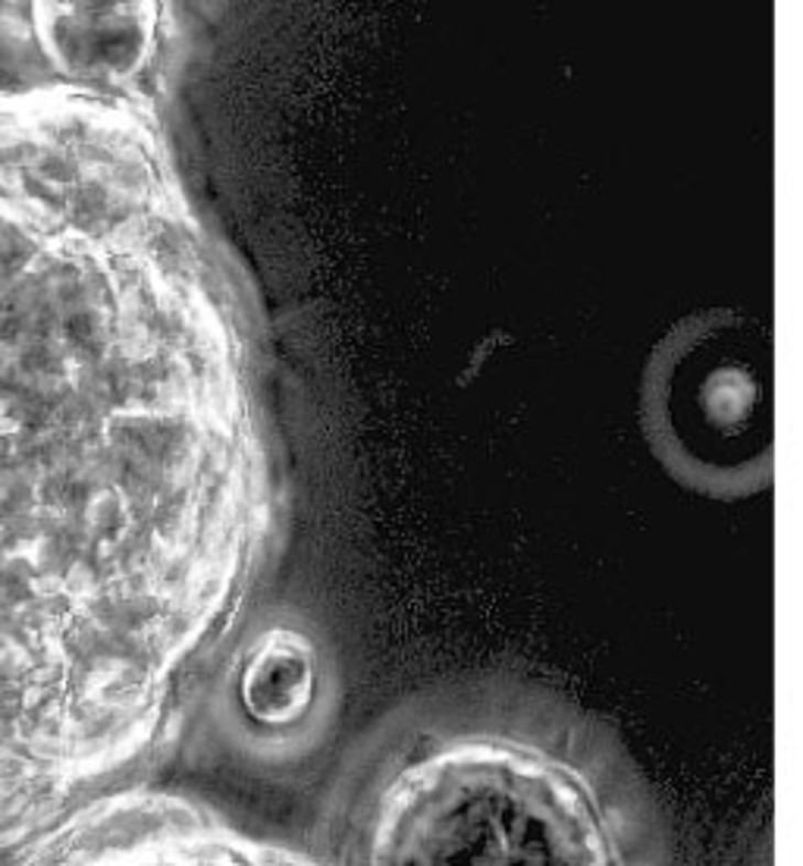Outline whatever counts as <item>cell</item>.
Here are the masks:
<instances>
[{
    "label": "cell",
    "instance_id": "cell-5",
    "mask_svg": "<svg viewBox=\"0 0 803 866\" xmlns=\"http://www.w3.org/2000/svg\"><path fill=\"white\" fill-rule=\"evenodd\" d=\"M35 39L66 85L120 95L158 51V3H35Z\"/></svg>",
    "mask_w": 803,
    "mask_h": 866
},
{
    "label": "cell",
    "instance_id": "cell-4",
    "mask_svg": "<svg viewBox=\"0 0 803 866\" xmlns=\"http://www.w3.org/2000/svg\"><path fill=\"white\" fill-rule=\"evenodd\" d=\"M13 866H321L295 847L251 835L207 804L129 791L83 813Z\"/></svg>",
    "mask_w": 803,
    "mask_h": 866
},
{
    "label": "cell",
    "instance_id": "cell-6",
    "mask_svg": "<svg viewBox=\"0 0 803 866\" xmlns=\"http://www.w3.org/2000/svg\"><path fill=\"white\" fill-rule=\"evenodd\" d=\"M242 706L251 719L286 725L314 701V650L305 638L273 631L248 653L239 675Z\"/></svg>",
    "mask_w": 803,
    "mask_h": 866
},
{
    "label": "cell",
    "instance_id": "cell-1",
    "mask_svg": "<svg viewBox=\"0 0 803 866\" xmlns=\"http://www.w3.org/2000/svg\"><path fill=\"white\" fill-rule=\"evenodd\" d=\"M251 333L151 110L0 88V857L139 791L273 540Z\"/></svg>",
    "mask_w": 803,
    "mask_h": 866
},
{
    "label": "cell",
    "instance_id": "cell-2",
    "mask_svg": "<svg viewBox=\"0 0 803 866\" xmlns=\"http://www.w3.org/2000/svg\"><path fill=\"white\" fill-rule=\"evenodd\" d=\"M333 823L327 866H618L580 772L487 732L392 741Z\"/></svg>",
    "mask_w": 803,
    "mask_h": 866
},
{
    "label": "cell",
    "instance_id": "cell-3",
    "mask_svg": "<svg viewBox=\"0 0 803 866\" xmlns=\"http://www.w3.org/2000/svg\"><path fill=\"white\" fill-rule=\"evenodd\" d=\"M643 418L679 475L719 490L757 484L772 453L766 333L731 311L684 321L650 361Z\"/></svg>",
    "mask_w": 803,
    "mask_h": 866
}]
</instances>
